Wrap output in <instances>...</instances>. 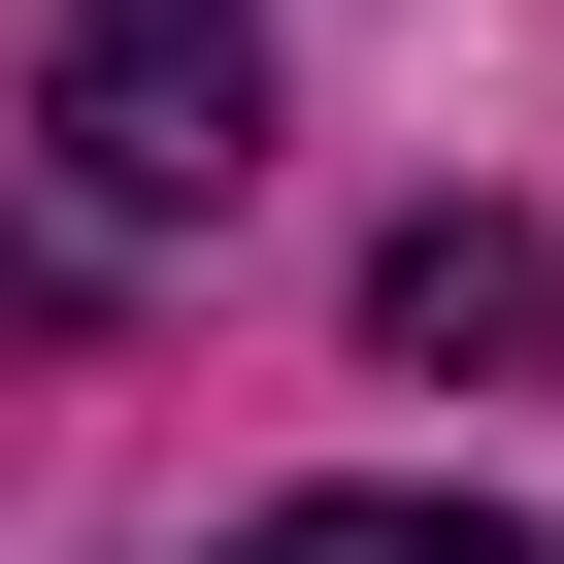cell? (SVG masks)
I'll return each instance as SVG.
<instances>
[{"label": "cell", "instance_id": "obj_1", "mask_svg": "<svg viewBox=\"0 0 564 564\" xmlns=\"http://www.w3.org/2000/svg\"><path fill=\"white\" fill-rule=\"evenodd\" d=\"M34 100H67V166H100L133 232L265 166V67H232V0H67V34H34Z\"/></svg>", "mask_w": 564, "mask_h": 564}, {"label": "cell", "instance_id": "obj_2", "mask_svg": "<svg viewBox=\"0 0 564 564\" xmlns=\"http://www.w3.org/2000/svg\"><path fill=\"white\" fill-rule=\"evenodd\" d=\"M366 333H399V366H465V399H498V366H564V232H498V199H432V232L366 265Z\"/></svg>", "mask_w": 564, "mask_h": 564}, {"label": "cell", "instance_id": "obj_3", "mask_svg": "<svg viewBox=\"0 0 564 564\" xmlns=\"http://www.w3.org/2000/svg\"><path fill=\"white\" fill-rule=\"evenodd\" d=\"M232 564H531V531H498V498H265Z\"/></svg>", "mask_w": 564, "mask_h": 564}]
</instances>
